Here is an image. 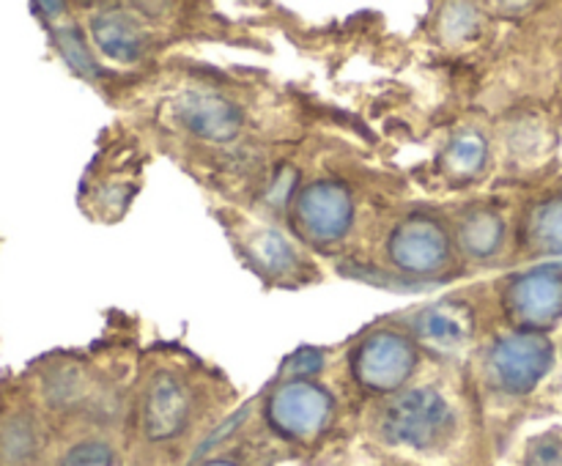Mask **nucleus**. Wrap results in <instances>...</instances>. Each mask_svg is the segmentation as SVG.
<instances>
[{"mask_svg": "<svg viewBox=\"0 0 562 466\" xmlns=\"http://www.w3.org/2000/svg\"><path fill=\"white\" fill-rule=\"evenodd\" d=\"M453 425V411L442 393L434 387L406 389L382 417V433L387 442L404 444V447L428 450L442 442Z\"/></svg>", "mask_w": 562, "mask_h": 466, "instance_id": "f257e3e1", "label": "nucleus"}, {"mask_svg": "<svg viewBox=\"0 0 562 466\" xmlns=\"http://www.w3.org/2000/svg\"><path fill=\"white\" fill-rule=\"evenodd\" d=\"M554 362V349L543 334L538 332H516L497 340L492 349L488 365L494 378L505 393L525 395L541 384L549 367Z\"/></svg>", "mask_w": 562, "mask_h": 466, "instance_id": "f03ea898", "label": "nucleus"}, {"mask_svg": "<svg viewBox=\"0 0 562 466\" xmlns=\"http://www.w3.org/2000/svg\"><path fill=\"white\" fill-rule=\"evenodd\" d=\"M417 365V351L412 340L401 332H373L355 354V373L360 384L376 393H393Z\"/></svg>", "mask_w": 562, "mask_h": 466, "instance_id": "7ed1b4c3", "label": "nucleus"}, {"mask_svg": "<svg viewBox=\"0 0 562 466\" xmlns=\"http://www.w3.org/2000/svg\"><path fill=\"white\" fill-rule=\"evenodd\" d=\"M267 411L272 425L285 436L311 439L322 433L333 417V398L318 384L296 378L274 389Z\"/></svg>", "mask_w": 562, "mask_h": 466, "instance_id": "20e7f679", "label": "nucleus"}, {"mask_svg": "<svg viewBox=\"0 0 562 466\" xmlns=\"http://www.w3.org/2000/svg\"><path fill=\"white\" fill-rule=\"evenodd\" d=\"M355 219V201L349 190L335 181H316L296 197V225L305 230L307 239L338 241L349 234Z\"/></svg>", "mask_w": 562, "mask_h": 466, "instance_id": "39448f33", "label": "nucleus"}, {"mask_svg": "<svg viewBox=\"0 0 562 466\" xmlns=\"http://www.w3.org/2000/svg\"><path fill=\"white\" fill-rule=\"evenodd\" d=\"M390 261L409 274H434L450 261V236L431 217H409L390 236Z\"/></svg>", "mask_w": 562, "mask_h": 466, "instance_id": "423d86ee", "label": "nucleus"}, {"mask_svg": "<svg viewBox=\"0 0 562 466\" xmlns=\"http://www.w3.org/2000/svg\"><path fill=\"white\" fill-rule=\"evenodd\" d=\"M173 115L184 129L203 140L223 143L239 135L241 113L231 99L212 91H190L176 99Z\"/></svg>", "mask_w": 562, "mask_h": 466, "instance_id": "0eeeda50", "label": "nucleus"}, {"mask_svg": "<svg viewBox=\"0 0 562 466\" xmlns=\"http://www.w3.org/2000/svg\"><path fill=\"white\" fill-rule=\"evenodd\" d=\"M510 310L530 327H547L562 316V274L552 269L521 274L508 288Z\"/></svg>", "mask_w": 562, "mask_h": 466, "instance_id": "6e6552de", "label": "nucleus"}, {"mask_svg": "<svg viewBox=\"0 0 562 466\" xmlns=\"http://www.w3.org/2000/svg\"><path fill=\"white\" fill-rule=\"evenodd\" d=\"M190 417V398L187 389L173 373H157L148 384L146 404H143V428L148 439L176 436Z\"/></svg>", "mask_w": 562, "mask_h": 466, "instance_id": "1a4fd4ad", "label": "nucleus"}, {"mask_svg": "<svg viewBox=\"0 0 562 466\" xmlns=\"http://www.w3.org/2000/svg\"><path fill=\"white\" fill-rule=\"evenodd\" d=\"M415 332L423 343L434 345V349H459L472 332V318L464 305H453V302H439V305L426 307L415 316Z\"/></svg>", "mask_w": 562, "mask_h": 466, "instance_id": "9d476101", "label": "nucleus"}, {"mask_svg": "<svg viewBox=\"0 0 562 466\" xmlns=\"http://www.w3.org/2000/svg\"><path fill=\"white\" fill-rule=\"evenodd\" d=\"M91 36L97 47L102 49L108 58L119 60V64H132L140 58L143 53V33L137 22L124 11H99L91 16Z\"/></svg>", "mask_w": 562, "mask_h": 466, "instance_id": "9b49d317", "label": "nucleus"}, {"mask_svg": "<svg viewBox=\"0 0 562 466\" xmlns=\"http://www.w3.org/2000/svg\"><path fill=\"white\" fill-rule=\"evenodd\" d=\"M461 247L472 258H492L505 239V219L497 212H470L459 225Z\"/></svg>", "mask_w": 562, "mask_h": 466, "instance_id": "f8f14e48", "label": "nucleus"}, {"mask_svg": "<svg viewBox=\"0 0 562 466\" xmlns=\"http://www.w3.org/2000/svg\"><path fill=\"white\" fill-rule=\"evenodd\" d=\"M530 239L538 250L562 252V197H552L532 212Z\"/></svg>", "mask_w": 562, "mask_h": 466, "instance_id": "ddd939ff", "label": "nucleus"}, {"mask_svg": "<svg viewBox=\"0 0 562 466\" xmlns=\"http://www.w3.org/2000/svg\"><path fill=\"white\" fill-rule=\"evenodd\" d=\"M488 157V146H486V137L477 135V132H464V135L456 137L448 148V168L459 175H470L477 173L483 168Z\"/></svg>", "mask_w": 562, "mask_h": 466, "instance_id": "4468645a", "label": "nucleus"}, {"mask_svg": "<svg viewBox=\"0 0 562 466\" xmlns=\"http://www.w3.org/2000/svg\"><path fill=\"white\" fill-rule=\"evenodd\" d=\"M252 252H256L258 261L267 269H272V272H289L296 261L291 245L283 236H278V230H261V236H258L256 245H252Z\"/></svg>", "mask_w": 562, "mask_h": 466, "instance_id": "2eb2a0df", "label": "nucleus"}, {"mask_svg": "<svg viewBox=\"0 0 562 466\" xmlns=\"http://www.w3.org/2000/svg\"><path fill=\"white\" fill-rule=\"evenodd\" d=\"M58 44H60V53H64V58L69 60L71 69L80 71V75H97V64H93V58L88 55L86 44H82L80 33H77L75 27L58 31Z\"/></svg>", "mask_w": 562, "mask_h": 466, "instance_id": "dca6fc26", "label": "nucleus"}, {"mask_svg": "<svg viewBox=\"0 0 562 466\" xmlns=\"http://www.w3.org/2000/svg\"><path fill=\"white\" fill-rule=\"evenodd\" d=\"M33 447V436H31V428L25 422H9L0 433V450L9 461H20L31 453Z\"/></svg>", "mask_w": 562, "mask_h": 466, "instance_id": "f3484780", "label": "nucleus"}, {"mask_svg": "<svg viewBox=\"0 0 562 466\" xmlns=\"http://www.w3.org/2000/svg\"><path fill=\"white\" fill-rule=\"evenodd\" d=\"M477 16L470 5H450L442 16V33L448 38H464L475 31Z\"/></svg>", "mask_w": 562, "mask_h": 466, "instance_id": "a211bd4d", "label": "nucleus"}, {"mask_svg": "<svg viewBox=\"0 0 562 466\" xmlns=\"http://www.w3.org/2000/svg\"><path fill=\"white\" fill-rule=\"evenodd\" d=\"M66 466H113V450L102 442L77 444L66 458Z\"/></svg>", "mask_w": 562, "mask_h": 466, "instance_id": "6ab92c4d", "label": "nucleus"}, {"mask_svg": "<svg viewBox=\"0 0 562 466\" xmlns=\"http://www.w3.org/2000/svg\"><path fill=\"white\" fill-rule=\"evenodd\" d=\"M527 466H562V442L558 436H541L532 442Z\"/></svg>", "mask_w": 562, "mask_h": 466, "instance_id": "aec40b11", "label": "nucleus"}, {"mask_svg": "<svg viewBox=\"0 0 562 466\" xmlns=\"http://www.w3.org/2000/svg\"><path fill=\"white\" fill-rule=\"evenodd\" d=\"M318 367H322V354L313 349L296 351V354L289 360V371L294 373V376H311V373H316Z\"/></svg>", "mask_w": 562, "mask_h": 466, "instance_id": "412c9836", "label": "nucleus"}, {"mask_svg": "<svg viewBox=\"0 0 562 466\" xmlns=\"http://www.w3.org/2000/svg\"><path fill=\"white\" fill-rule=\"evenodd\" d=\"M206 466H236V464H231V461H212V464Z\"/></svg>", "mask_w": 562, "mask_h": 466, "instance_id": "4be33fe9", "label": "nucleus"}]
</instances>
